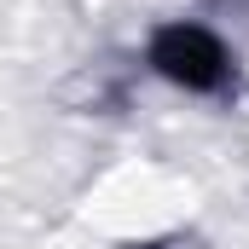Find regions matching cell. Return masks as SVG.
I'll return each mask as SVG.
<instances>
[{
  "label": "cell",
  "mask_w": 249,
  "mask_h": 249,
  "mask_svg": "<svg viewBox=\"0 0 249 249\" xmlns=\"http://www.w3.org/2000/svg\"><path fill=\"white\" fill-rule=\"evenodd\" d=\"M139 70L186 99H232L244 87L238 47L203 18H162L139 41Z\"/></svg>",
  "instance_id": "cell-1"
},
{
  "label": "cell",
  "mask_w": 249,
  "mask_h": 249,
  "mask_svg": "<svg viewBox=\"0 0 249 249\" xmlns=\"http://www.w3.org/2000/svg\"><path fill=\"white\" fill-rule=\"evenodd\" d=\"M133 249H209V244L191 238V232H162V238H145V244H133Z\"/></svg>",
  "instance_id": "cell-2"
}]
</instances>
